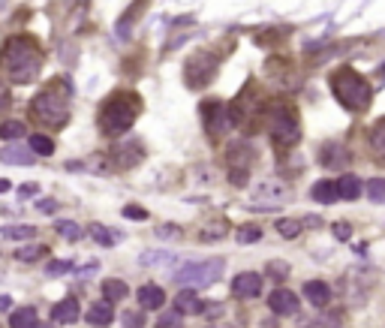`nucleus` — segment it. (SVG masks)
<instances>
[{
  "mask_svg": "<svg viewBox=\"0 0 385 328\" xmlns=\"http://www.w3.org/2000/svg\"><path fill=\"white\" fill-rule=\"evenodd\" d=\"M298 328H340V316L322 314V316H313V319H307V322H301Z\"/></svg>",
  "mask_w": 385,
  "mask_h": 328,
  "instance_id": "obj_26",
  "label": "nucleus"
},
{
  "mask_svg": "<svg viewBox=\"0 0 385 328\" xmlns=\"http://www.w3.org/2000/svg\"><path fill=\"white\" fill-rule=\"evenodd\" d=\"M3 190H10V184H6V181H0V193H3Z\"/></svg>",
  "mask_w": 385,
  "mask_h": 328,
  "instance_id": "obj_49",
  "label": "nucleus"
},
{
  "mask_svg": "<svg viewBox=\"0 0 385 328\" xmlns=\"http://www.w3.org/2000/svg\"><path fill=\"white\" fill-rule=\"evenodd\" d=\"M114 160H118V169H129V166H136V163L142 160V151L133 147V145H124V147L114 151Z\"/></svg>",
  "mask_w": 385,
  "mask_h": 328,
  "instance_id": "obj_24",
  "label": "nucleus"
},
{
  "mask_svg": "<svg viewBox=\"0 0 385 328\" xmlns=\"http://www.w3.org/2000/svg\"><path fill=\"white\" fill-rule=\"evenodd\" d=\"M142 262H145V265H154V262H169V253H145Z\"/></svg>",
  "mask_w": 385,
  "mask_h": 328,
  "instance_id": "obj_43",
  "label": "nucleus"
},
{
  "mask_svg": "<svg viewBox=\"0 0 385 328\" xmlns=\"http://www.w3.org/2000/svg\"><path fill=\"white\" fill-rule=\"evenodd\" d=\"M37 325V307H19L10 316V328H34Z\"/></svg>",
  "mask_w": 385,
  "mask_h": 328,
  "instance_id": "obj_22",
  "label": "nucleus"
},
{
  "mask_svg": "<svg viewBox=\"0 0 385 328\" xmlns=\"http://www.w3.org/2000/svg\"><path fill=\"white\" fill-rule=\"evenodd\" d=\"M268 307H271V314H277V316L295 314V310H298V295L289 289H274L268 295Z\"/></svg>",
  "mask_w": 385,
  "mask_h": 328,
  "instance_id": "obj_11",
  "label": "nucleus"
},
{
  "mask_svg": "<svg viewBox=\"0 0 385 328\" xmlns=\"http://www.w3.org/2000/svg\"><path fill=\"white\" fill-rule=\"evenodd\" d=\"M39 211H45V214H52V211H54V202H39Z\"/></svg>",
  "mask_w": 385,
  "mask_h": 328,
  "instance_id": "obj_47",
  "label": "nucleus"
},
{
  "mask_svg": "<svg viewBox=\"0 0 385 328\" xmlns=\"http://www.w3.org/2000/svg\"><path fill=\"white\" fill-rule=\"evenodd\" d=\"M30 118L39 127L61 130L70 121V81H54L30 100Z\"/></svg>",
  "mask_w": 385,
  "mask_h": 328,
  "instance_id": "obj_2",
  "label": "nucleus"
},
{
  "mask_svg": "<svg viewBox=\"0 0 385 328\" xmlns=\"http://www.w3.org/2000/svg\"><path fill=\"white\" fill-rule=\"evenodd\" d=\"M43 48L34 37H12L6 39L3 48H0V67H3L6 79L15 81V85H28L39 76L43 70Z\"/></svg>",
  "mask_w": 385,
  "mask_h": 328,
  "instance_id": "obj_1",
  "label": "nucleus"
},
{
  "mask_svg": "<svg viewBox=\"0 0 385 328\" xmlns=\"http://www.w3.org/2000/svg\"><path fill=\"white\" fill-rule=\"evenodd\" d=\"M79 316H81V307H79V301L72 298V295L70 298H63L61 305H54V310H52V319L54 322H61V325H72Z\"/></svg>",
  "mask_w": 385,
  "mask_h": 328,
  "instance_id": "obj_13",
  "label": "nucleus"
},
{
  "mask_svg": "<svg viewBox=\"0 0 385 328\" xmlns=\"http://www.w3.org/2000/svg\"><path fill=\"white\" fill-rule=\"evenodd\" d=\"M223 235H226V223H220V220L214 226H208V229H202L199 232L202 241H214V238H223Z\"/></svg>",
  "mask_w": 385,
  "mask_h": 328,
  "instance_id": "obj_36",
  "label": "nucleus"
},
{
  "mask_svg": "<svg viewBox=\"0 0 385 328\" xmlns=\"http://www.w3.org/2000/svg\"><path fill=\"white\" fill-rule=\"evenodd\" d=\"M268 277H271L274 283H283L286 277H289V265H286L283 259H277V262H268Z\"/></svg>",
  "mask_w": 385,
  "mask_h": 328,
  "instance_id": "obj_32",
  "label": "nucleus"
},
{
  "mask_svg": "<svg viewBox=\"0 0 385 328\" xmlns=\"http://www.w3.org/2000/svg\"><path fill=\"white\" fill-rule=\"evenodd\" d=\"M175 307H178V314H202L205 305L199 301V295H196L193 289H181V295L175 298Z\"/></svg>",
  "mask_w": 385,
  "mask_h": 328,
  "instance_id": "obj_18",
  "label": "nucleus"
},
{
  "mask_svg": "<svg viewBox=\"0 0 385 328\" xmlns=\"http://www.w3.org/2000/svg\"><path fill=\"white\" fill-rule=\"evenodd\" d=\"M124 217H136V220H145L147 214H145L142 208H133V205H127V208H124Z\"/></svg>",
  "mask_w": 385,
  "mask_h": 328,
  "instance_id": "obj_45",
  "label": "nucleus"
},
{
  "mask_svg": "<svg viewBox=\"0 0 385 328\" xmlns=\"http://www.w3.org/2000/svg\"><path fill=\"white\" fill-rule=\"evenodd\" d=\"M157 328H181V314H163L157 319Z\"/></svg>",
  "mask_w": 385,
  "mask_h": 328,
  "instance_id": "obj_39",
  "label": "nucleus"
},
{
  "mask_svg": "<svg viewBox=\"0 0 385 328\" xmlns=\"http://www.w3.org/2000/svg\"><path fill=\"white\" fill-rule=\"evenodd\" d=\"M54 229H57V235L67 238V241H79V238H81V229L72 223V220H61V223H57Z\"/></svg>",
  "mask_w": 385,
  "mask_h": 328,
  "instance_id": "obj_31",
  "label": "nucleus"
},
{
  "mask_svg": "<svg viewBox=\"0 0 385 328\" xmlns=\"http://www.w3.org/2000/svg\"><path fill=\"white\" fill-rule=\"evenodd\" d=\"M87 322H91L94 328H105V325H112L114 322V310L109 301H100V305H91L87 307Z\"/></svg>",
  "mask_w": 385,
  "mask_h": 328,
  "instance_id": "obj_16",
  "label": "nucleus"
},
{
  "mask_svg": "<svg viewBox=\"0 0 385 328\" xmlns=\"http://www.w3.org/2000/svg\"><path fill=\"white\" fill-rule=\"evenodd\" d=\"M48 253L45 244H30V247H19L15 250V259H21V262H37V259H43Z\"/></svg>",
  "mask_w": 385,
  "mask_h": 328,
  "instance_id": "obj_27",
  "label": "nucleus"
},
{
  "mask_svg": "<svg viewBox=\"0 0 385 328\" xmlns=\"http://www.w3.org/2000/svg\"><path fill=\"white\" fill-rule=\"evenodd\" d=\"M72 268V262H67V259H61V262H48V277H61V274H67Z\"/></svg>",
  "mask_w": 385,
  "mask_h": 328,
  "instance_id": "obj_38",
  "label": "nucleus"
},
{
  "mask_svg": "<svg viewBox=\"0 0 385 328\" xmlns=\"http://www.w3.org/2000/svg\"><path fill=\"white\" fill-rule=\"evenodd\" d=\"M87 232H91V238L96 244H103V247H112V244H114V235L105 226H100V223H91V226H87Z\"/></svg>",
  "mask_w": 385,
  "mask_h": 328,
  "instance_id": "obj_30",
  "label": "nucleus"
},
{
  "mask_svg": "<svg viewBox=\"0 0 385 328\" xmlns=\"http://www.w3.org/2000/svg\"><path fill=\"white\" fill-rule=\"evenodd\" d=\"M371 154L379 166H385V121H379L371 133Z\"/></svg>",
  "mask_w": 385,
  "mask_h": 328,
  "instance_id": "obj_19",
  "label": "nucleus"
},
{
  "mask_svg": "<svg viewBox=\"0 0 385 328\" xmlns=\"http://www.w3.org/2000/svg\"><path fill=\"white\" fill-rule=\"evenodd\" d=\"M346 157H349V151H346L343 145H337V142L325 145V147H322V154H319L322 166H329V169H340L343 163H346Z\"/></svg>",
  "mask_w": 385,
  "mask_h": 328,
  "instance_id": "obj_17",
  "label": "nucleus"
},
{
  "mask_svg": "<svg viewBox=\"0 0 385 328\" xmlns=\"http://www.w3.org/2000/svg\"><path fill=\"white\" fill-rule=\"evenodd\" d=\"M21 136H24L21 121H6V124H0V139H21Z\"/></svg>",
  "mask_w": 385,
  "mask_h": 328,
  "instance_id": "obj_33",
  "label": "nucleus"
},
{
  "mask_svg": "<svg viewBox=\"0 0 385 328\" xmlns=\"http://www.w3.org/2000/svg\"><path fill=\"white\" fill-rule=\"evenodd\" d=\"M331 94L337 96V103L343 105V109H349V112H364L367 105H371V100H373L371 85H367V81L349 67H343V70H337L331 76Z\"/></svg>",
  "mask_w": 385,
  "mask_h": 328,
  "instance_id": "obj_4",
  "label": "nucleus"
},
{
  "mask_svg": "<svg viewBox=\"0 0 385 328\" xmlns=\"http://www.w3.org/2000/svg\"><path fill=\"white\" fill-rule=\"evenodd\" d=\"M262 238V229L259 226H244V229H238V241L241 244H253V241H259Z\"/></svg>",
  "mask_w": 385,
  "mask_h": 328,
  "instance_id": "obj_37",
  "label": "nucleus"
},
{
  "mask_svg": "<svg viewBox=\"0 0 385 328\" xmlns=\"http://www.w3.org/2000/svg\"><path fill=\"white\" fill-rule=\"evenodd\" d=\"M142 112V100L129 91L112 94L100 109V130L105 136H124Z\"/></svg>",
  "mask_w": 385,
  "mask_h": 328,
  "instance_id": "obj_3",
  "label": "nucleus"
},
{
  "mask_svg": "<svg viewBox=\"0 0 385 328\" xmlns=\"http://www.w3.org/2000/svg\"><path fill=\"white\" fill-rule=\"evenodd\" d=\"M289 184H283V181H265V184H259L256 190H253V199L256 202H289Z\"/></svg>",
  "mask_w": 385,
  "mask_h": 328,
  "instance_id": "obj_10",
  "label": "nucleus"
},
{
  "mask_svg": "<svg viewBox=\"0 0 385 328\" xmlns=\"http://www.w3.org/2000/svg\"><path fill=\"white\" fill-rule=\"evenodd\" d=\"M304 295L313 307H329V301H331V289H329V283H322V280L304 283Z\"/></svg>",
  "mask_w": 385,
  "mask_h": 328,
  "instance_id": "obj_15",
  "label": "nucleus"
},
{
  "mask_svg": "<svg viewBox=\"0 0 385 328\" xmlns=\"http://www.w3.org/2000/svg\"><path fill=\"white\" fill-rule=\"evenodd\" d=\"M362 196V181H358V175H343L337 181V199H358Z\"/></svg>",
  "mask_w": 385,
  "mask_h": 328,
  "instance_id": "obj_20",
  "label": "nucleus"
},
{
  "mask_svg": "<svg viewBox=\"0 0 385 328\" xmlns=\"http://www.w3.org/2000/svg\"><path fill=\"white\" fill-rule=\"evenodd\" d=\"M30 151L34 154H43V157H48V154H54V142L43 133H37L34 139H30Z\"/></svg>",
  "mask_w": 385,
  "mask_h": 328,
  "instance_id": "obj_29",
  "label": "nucleus"
},
{
  "mask_svg": "<svg viewBox=\"0 0 385 328\" xmlns=\"http://www.w3.org/2000/svg\"><path fill=\"white\" fill-rule=\"evenodd\" d=\"M124 328H145V316L127 310V314H124Z\"/></svg>",
  "mask_w": 385,
  "mask_h": 328,
  "instance_id": "obj_40",
  "label": "nucleus"
},
{
  "mask_svg": "<svg viewBox=\"0 0 385 328\" xmlns=\"http://www.w3.org/2000/svg\"><path fill=\"white\" fill-rule=\"evenodd\" d=\"M0 235L12 238V241H24V238H34L37 229L34 226H3V229H0Z\"/></svg>",
  "mask_w": 385,
  "mask_h": 328,
  "instance_id": "obj_28",
  "label": "nucleus"
},
{
  "mask_svg": "<svg viewBox=\"0 0 385 328\" xmlns=\"http://www.w3.org/2000/svg\"><path fill=\"white\" fill-rule=\"evenodd\" d=\"M19 193H21V196H34V193H37V184H24Z\"/></svg>",
  "mask_w": 385,
  "mask_h": 328,
  "instance_id": "obj_46",
  "label": "nucleus"
},
{
  "mask_svg": "<svg viewBox=\"0 0 385 328\" xmlns=\"http://www.w3.org/2000/svg\"><path fill=\"white\" fill-rule=\"evenodd\" d=\"M367 196H371V199L373 202H385V181H382V178H373V181L371 184H367Z\"/></svg>",
  "mask_w": 385,
  "mask_h": 328,
  "instance_id": "obj_34",
  "label": "nucleus"
},
{
  "mask_svg": "<svg viewBox=\"0 0 385 328\" xmlns=\"http://www.w3.org/2000/svg\"><path fill=\"white\" fill-rule=\"evenodd\" d=\"M277 232H280L283 238H295V235L301 232V223H298V220L286 217V220H280V223H277Z\"/></svg>",
  "mask_w": 385,
  "mask_h": 328,
  "instance_id": "obj_35",
  "label": "nucleus"
},
{
  "mask_svg": "<svg viewBox=\"0 0 385 328\" xmlns=\"http://www.w3.org/2000/svg\"><path fill=\"white\" fill-rule=\"evenodd\" d=\"M211 328H235V325H229V322H217V325H211Z\"/></svg>",
  "mask_w": 385,
  "mask_h": 328,
  "instance_id": "obj_48",
  "label": "nucleus"
},
{
  "mask_svg": "<svg viewBox=\"0 0 385 328\" xmlns=\"http://www.w3.org/2000/svg\"><path fill=\"white\" fill-rule=\"evenodd\" d=\"M310 196H313L316 202H322V205H331V202H337V184L334 181H319V184H313Z\"/></svg>",
  "mask_w": 385,
  "mask_h": 328,
  "instance_id": "obj_21",
  "label": "nucleus"
},
{
  "mask_svg": "<svg viewBox=\"0 0 385 328\" xmlns=\"http://www.w3.org/2000/svg\"><path fill=\"white\" fill-rule=\"evenodd\" d=\"M6 105H10V88H6V81L0 79V112H3Z\"/></svg>",
  "mask_w": 385,
  "mask_h": 328,
  "instance_id": "obj_44",
  "label": "nucleus"
},
{
  "mask_svg": "<svg viewBox=\"0 0 385 328\" xmlns=\"http://www.w3.org/2000/svg\"><path fill=\"white\" fill-rule=\"evenodd\" d=\"M103 292H105V301H124L129 295L127 283L124 280H114V277H109V280L103 283Z\"/></svg>",
  "mask_w": 385,
  "mask_h": 328,
  "instance_id": "obj_25",
  "label": "nucleus"
},
{
  "mask_svg": "<svg viewBox=\"0 0 385 328\" xmlns=\"http://www.w3.org/2000/svg\"><path fill=\"white\" fill-rule=\"evenodd\" d=\"M34 328H48V325H34Z\"/></svg>",
  "mask_w": 385,
  "mask_h": 328,
  "instance_id": "obj_50",
  "label": "nucleus"
},
{
  "mask_svg": "<svg viewBox=\"0 0 385 328\" xmlns=\"http://www.w3.org/2000/svg\"><path fill=\"white\" fill-rule=\"evenodd\" d=\"M0 157H3V163H15V166H30V163H34V151H28V147L12 145L10 151H3Z\"/></svg>",
  "mask_w": 385,
  "mask_h": 328,
  "instance_id": "obj_23",
  "label": "nucleus"
},
{
  "mask_svg": "<svg viewBox=\"0 0 385 328\" xmlns=\"http://www.w3.org/2000/svg\"><path fill=\"white\" fill-rule=\"evenodd\" d=\"M223 271V259H199V262H184L175 271L178 286H211Z\"/></svg>",
  "mask_w": 385,
  "mask_h": 328,
  "instance_id": "obj_5",
  "label": "nucleus"
},
{
  "mask_svg": "<svg viewBox=\"0 0 385 328\" xmlns=\"http://www.w3.org/2000/svg\"><path fill=\"white\" fill-rule=\"evenodd\" d=\"M157 238H181V226H157Z\"/></svg>",
  "mask_w": 385,
  "mask_h": 328,
  "instance_id": "obj_42",
  "label": "nucleus"
},
{
  "mask_svg": "<svg viewBox=\"0 0 385 328\" xmlns=\"http://www.w3.org/2000/svg\"><path fill=\"white\" fill-rule=\"evenodd\" d=\"M334 235H337L340 241H349V238H352V226L346 223V220H337V223H334Z\"/></svg>",
  "mask_w": 385,
  "mask_h": 328,
  "instance_id": "obj_41",
  "label": "nucleus"
},
{
  "mask_svg": "<svg viewBox=\"0 0 385 328\" xmlns=\"http://www.w3.org/2000/svg\"><path fill=\"white\" fill-rule=\"evenodd\" d=\"M217 70H220V61L211 52H196L187 57V63H184V79H187V88H205L211 79L217 76Z\"/></svg>",
  "mask_w": 385,
  "mask_h": 328,
  "instance_id": "obj_6",
  "label": "nucleus"
},
{
  "mask_svg": "<svg viewBox=\"0 0 385 328\" xmlns=\"http://www.w3.org/2000/svg\"><path fill=\"white\" fill-rule=\"evenodd\" d=\"M138 305L145 310H160L166 305V292H163L157 283H145L142 289H138Z\"/></svg>",
  "mask_w": 385,
  "mask_h": 328,
  "instance_id": "obj_14",
  "label": "nucleus"
},
{
  "mask_svg": "<svg viewBox=\"0 0 385 328\" xmlns=\"http://www.w3.org/2000/svg\"><path fill=\"white\" fill-rule=\"evenodd\" d=\"M232 292L238 295V298H256L262 292V277L253 274V271H244L232 280Z\"/></svg>",
  "mask_w": 385,
  "mask_h": 328,
  "instance_id": "obj_12",
  "label": "nucleus"
},
{
  "mask_svg": "<svg viewBox=\"0 0 385 328\" xmlns=\"http://www.w3.org/2000/svg\"><path fill=\"white\" fill-rule=\"evenodd\" d=\"M268 127H271V139L277 147H292L301 139V124L292 109H277L271 121H268Z\"/></svg>",
  "mask_w": 385,
  "mask_h": 328,
  "instance_id": "obj_7",
  "label": "nucleus"
},
{
  "mask_svg": "<svg viewBox=\"0 0 385 328\" xmlns=\"http://www.w3.org/2000/svg\"><path fill=\"white\" fill-rule=\"evenodd\" d=\"M226 163H229V175H232V184H235V187H244V184H247V172H250V166H253V151H250V145H244V142L229 145Z\"/></svg>",
  "mask_w": 385,
  "mask_h": 328,
  "instance_id": "obj_9",
  "label": "nucleus"
},
{
  "mask_svg": "<svg viewBox=\"0 0 385 328\" xmlns=\"http://www.w3.org/2000/svg\"><path fill=\"white\" fill-rule=\"evenodd\" d=\"M202 114H205V127H208L211 139L226 136L229 130H232L235 124H238V114H235V109H232V105H226V103H220V100L205 103Z\"/></svg>",
  "mask_w": 385,
  "mask_h": 328,
  "instance_id": "obj_8",
  "label": "nucleus"
}]
</instances>
